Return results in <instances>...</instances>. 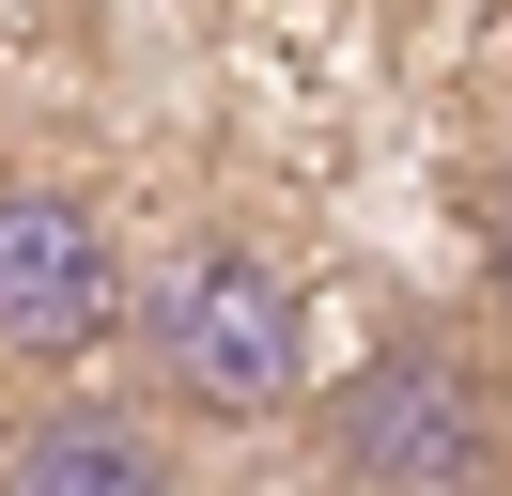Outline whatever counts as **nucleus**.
<instances>
[{"mask_svg": "<svg viewBox=\"0 0 512 496\" xmlns=\"http://www.w3.org/2000/svg\"><path fill=\"white\" fill-rule=\"evenodd\" d=\"M311 434H326V481L342 496H512V388L450 326H388L326 388Z\"/></svg>", "mask_w": 512, "mask_h": 496, "instance_id": "nucleus-2", "label": "nucleus"}, {"mask_svg": "<svg viewBox=\"0 0 512 496\" xmlns=\"http://www.w3.org/2000/svg\"><path fill=\"white\" fill-rule=\"evenodd\" d=\"M0 496H187V465H171V434L140 403L47 388L32 419H0Z\"/></svg>", "mask_w": 512, "mask_h": 496, "instance_id": "nucleus-4", "label": "nucleus"}, {"mask_svg": "<svg viewBox=\"0 0 512 496\" xmlns=\"http://www.w3.org/2000/svg\"><path fill=\"white\" fill-rule=\"evenodd\" d=\"M125 341V233L94 217V186H0V372H47Z\"/></svg>", "mask_w": 512, "mask_h": 496, "instance_id": "nucleus-3", "label": "nucleus"}, {"mask_svg": "<svg viewBox=\"0 0 512 496\" xmlns=\"http://www.w3.org/2000/svg\"><path fill=\"white\" fill-rule=\"evenodd\" d=\"M125 326H140L156 403L202 419V434H264V419L311 403V295L249 233H187L156 279H125Z\"/></svg>", "mask_w": 512, "mask_h": 496, "instance_id": "nucleus-1", "label": "nucleus"}]
</instances>
